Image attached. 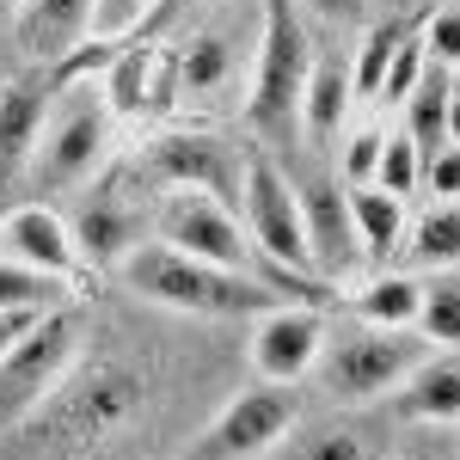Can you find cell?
<instances>
[{
	"instance_id": "obj_19",
	"label": "cell",
	"mask_w": 460,
	"mask_h": 460,
	"mask_svg": "<svg viewBox=\"0 0 460 460\" xmlns=\"http://www.w3.org/2000/svg\"><path fill=\"white\" fill-rule=\"evenodd\" d=\"M418 307H424V277L418 270H381L350 295V314L368 325H399L418 332Z\"/></svg>"
},
{
	"instance_id": "obj_7",
	"label": "cell",
	"mask_w": 460,
	"mask_h": 460,
	"mask_svg": "<svg viewBox=\"0 0 460 460\" xmlns=\"http://www.w3.org/2000/svg\"><path fill=\"white\" fill-rule=\"evenodd\" d=\"M240 166L246 154L209 129H166L129 160V178L147 190H209L221 203H240Z\"/></svg>"
},
{
	"instance_id": "obj_26",
	"label": "cell",
	"mask_w": 460,
	"mask_h": 460,
	"mask_svg": "<svg viewBox=\"0 0 460 460\" xmlns=\"http://www.w3.org/2000/svg\"><path fill=\"white\" fill-rule=\"evenodd\" d=\"M68 295H74V283L43 277V270H25V264H13V258H0V307H31V314H43V307H62Z\"/></svg>"
},
{
	"instance_id": "obj_9",
	"label": "cell",
	"mask_w": 460,
	"mask_h": 460,
	"mask_svg": "<svg viewBox=\"0 0 460 460\" xmlns=\"http://www.w3.org/2000/svg\"><path fill=\"white\" fill-rule=\"evenodd\" d=\"M295 387H277V381H252L246 393H234L215 424L203 429L197 442V460H258L264 448H277L288 429H295Z\"/></svg>"
},
{
	"instance_id": "obj_24",
	"label": "cell",
	"mask_w": 460,
	"mask_h": 460,
	"mask_svg": "<svg viewBox=\"0 0 460 460\" xmlns=\"http://www.w3.org/2000/svg\"><path fill=\"white\" fill-rule=\"evenodd\" d=\"M418 338L436 344V350H460V277H455V270H442L436 283H424Z\"/></svg>"
},
{
	"instance_id": "obj_33",
	"label": "cell",
	"mask_w": 460,
	"mask_h": 460,
	"mask_svg": "<svg viewBox=\"0 0 460 460\" xmlns=\"http://www.w3.org/2000/svg\"><path fill=\"white\" fill-rule=\"evenodd\" d=\"M301 460H362V442L350 429H319L314 442L301 448Z\"/></svg>"
},
{
	"instance_id": "obj_16",
	"label": "cell",
	"mask_w": 460,
	"mask_h": 460,
	"mask_svg": "<svg viewBox=\"0 0 460 460\" xmlns=\"http://www.w3.org/2000/svg\"><path fill=\"white\" fill-rule=\"evenodd\" d=\"M393 405L411 424H460V350H424L393 387Z\"/></svg>"
},
{
	"instance_id": "obj_17",
	"label": "cell",
	"mask_w": 460,
	"mask_h": 460,
	"mask_svg": "<svg viewBox=\"0 0 460 460\" xmlns=\"http://www.w3.org/2000/svg\"><path fill=\"white\" fill-rule=\"evenodd\" d=\"M234 74H240V31H227V25H203L190 43L172 49V86H178V99H190V105L227 93Z\"/></svg>"
},
{
	"instance_id": "obj_14",
	"label": "cell",
	"mask_w": 460,
	"mask_h": 460,
	"mask_svg": "<svg viewBox=\"0 0 460 460\" xmlns=\"http://www.w3.org/2000/svg\"><path fill=\"white\" fill-rule=\"evenodd\" d=\"M68 227H74L80 258H93L99 270H117V264H123V258L147 240V215L136 209L123 190H93Z\"/></svg>"
},
{
	"instance_id": "obj_3",
	"label": "cell",
	"mask_w": 460,
	"mask_h": 460,
	"mask_svg": "<svg viewBox=\"0 0 460 460\" xmlns=\"http://www.w3.org/2000/svg\"><path fill=\"white\" fill-rule=\"evenodd\" d=\"M111 117L117 111L99 93V74L93 80H62L56 99H49V117H43V136H37V154L25 166V178L43 197L86 184L111 154Z\"/></svg>"
},
{
	"instance_id": "obj_28",
	"label": "cell",
	"mask_w": 460,
	"mask_h": 460,
	"mask_svg": "<svg viewBox=\"0 0 460 460\" xmlns=\"http://www.w3.org/2000/svg\"><path fill=\"white\" fill-rule=\"evenodd\" d=\"M424 68H429V49H424V37H399V49H393V62H387V80H381V105H405L411 99V86L424 80Z\"/></svg>"
},
{
	"instance_id": "obj_22",
	"label": "cell",
	"mask_w": 460,
	"mask_h": 460,
	"mask_svg": "<svg viewBox=\"0 0 460 460\" xmlns=\"http://www.w3.org/2000/svg\"><path fill=\"white\" fill-rule=\"evenodd\" d=\"M448 86H455V74L429 62L424 80H418V86H411V99H405V136L418 142L424 160L448 147Z\"/></svg>"
},
{
	"instance_id": "obj_20",
	"label": "cell",
	"mask_w": 460,
	"mask_h": 460,
	"mask_svg": "<svg viewBox=\"0 0 460 460\" xmlns=\"http://www.w3.org/2000/svg\"><path fill=\"white\" fill-rule=\"evenodd\" d=\"M154 74H160V43H123L99 68V93L117 117H142L154 99Z\"/></svg>"
},
{
	"instance_id": "obj_36",
	"label": "cell",
	"mask_w": 460,
	"mask_h": 460,
	"mask_svg": "<svg viewBox=\"0 0 460 460\" xmlns=\"http://www.w3.org/2000/svg\"><path fill=\"white\" fill-rule=\"evenodd\" d=\"M448 147H460V80L448 86Z\"/></svg>"
},
{
	"instance_id": "obj_31",
	"label": "cell",
	"mask_w": 460,
	"mask_h": 460,
	"mask_svg": "<svg viewBox=\"0 0 460 460\" xmlns=\"http://www.w3.org/2000/svg\"><path fill=\"white\" fill-rule=\"evenodd\" d=\"M424 49L436 56V68H455V62H460V6H442V13H429Z\"/></svg>"
},
{
	"instance_id": "obj_6",
	"label": "cell",
	"mask_w": 460,
	"mask_h": 460,
	"mask_svg": "<svg viewBox=\"0 0 460 460\" xmlns=\"http://www.w3.org/2000/svg\"><path fill=\"white\" fill-rule=\"evenodd\" d=\"M234 209L246 215L252 246L264 252L270 264H283L295 277H314V258H307V221H301V197H295V178L258 147L240 166V203Z\"/></svg>"
},
{
	"instance_id": "obj_10",
	"label": "cell",
	"mask_w": 460,
	"mask_h": 460,
	"mask_svg": "<svg viewBox=\"0 0 460 460\" xmlns=\"http://www.w3.org/2000/svg\"><path fill=\"white\" fill-rule=\"evenodd\" d=\"M319 350H325V319L319 307H301V301H277L252 319V375L258 381H277V387H295L301 375H314Z\"/></svg>"
},
{
	"instance_id": "obj_37",
	"label": "cell",
	"mask_w": 460,
	"mask_h": 460,
	"mask_svg": "<svg viewBox=\"0 0 460 460\" xmlns=\"http://www.w3.org/2000/svg\"><path fill=\"white\" fill-rule=\"evenodd\" d=\"M399 460H442V448H436V442H411Z\"/></svg>"
},
{
	"instance_id": "obj_23",
	"label": "cell",
	"mask_w": 460,
	"mask_h": 460,
	"mask_svg": "<svg viewBox=\"0 0 460 460\" xmlns=\"http://www.w3.org/2000/svg\"><path fill=\"white\" fill-rule=\"evenodd\" d=\"M405 258H411V270H460V197L436 203L405 227Z\"/></svg>"
},
{
	"instance_id": "obj_1",
	"label": "cell",
	"mask_w": 460,
	"mask_h": 460,
	"mask_svg": "<svg viewBox=\"0 0 460 460\" xmlns=\"http://www.w3.org/2000/svg\"><path fill=\"white\" fill-rule=\"evenodd\" d=\"M117 283L129 288V295H142V301H154V307L197 314V319H258L264 307L283 301L264 277L203 264V258H190V252H178V246H160L154 234L117 264Z\"/></svg>"
},
{
	"instance_id": "obj_30",
	"label": "cell",
	"mask_w": 460,
	"mask_h": 460,
	"mask_svg": "<svg viewBox=\"0 0 460 460\" xmlns=\"http://www.w3.org/2000/svg\"><path fill=\"white\" fill-rule=\"evenodd\" d=\"M381 147H387V129H356L350 147H344V184H375Z\"/></svg>"
},
{
	"instance_id": "obj_15",
	"label": "cell",
	"mask_w": 460,
	"mask_h": 460,
	"mask_svg": "<svg viewBox=\"0 0 460 460\" xmlns=\"http://www.w3.org/2000/svg\"><path fill=\"white\" fill-rule=\"evenodd\" d=\"M93 6L99 0H19L13 6V37L31 62H62L80 37H93Z\"/></svg>"
},
{
	"instance_id": "obj_2",
	"label": "cell",
	"mask_w": 460,
	"mask_h": 460,
	"mask_svg": "<svg viewBox=\"0 0 460 460\" xmlns=\"http://www.w3.org/2000/svg\"><path fill=\"white\" fill-rule=\"evenodd\" d=\"M307 74H314V43H307V25L295 19V0H264V25H258V49H252V93H246V117L264 142H295Z\"/></svg>"
},
{
	"instance_id": "obj_5",
	"label": "cell",
	"mask_w": 460,
	"mask_h": 460,
	"mask_svg": "<svg viewBox=\"0 0 460 460\" xmlns=\"http://www.w3.org/2000/svg\"><path fill=\"white\" fill-rule=\"evenodd\" d=\"M429 344L418 332H399V325H356L344 338H332L325 350H319V387L332 393L338 405H368V399H381L393 393L405 375H411V362L424 356Z\"/></svg>"
},
{
	"instance_id": "obj_18",
	"label": "cell",
	"mask_w": 460,
	"mask_h": 460,
	"mask_svg": "<svg viewBox=\"0 0 460 460\" xmlns=\"http://www.w3.org/2000/svg\"><path fill=\"white\" fill-rule=\"evenodd\" d=\"M356 105L350 93V68L338 56H314V74H307V93H301V136L307 142H338L344 136V111Z\"/></svg>"
},
{
	"instance_id": "obj_21",
	"label": "cell",
	"mask_w": 460,
	"mask_h": 460,
	"mask_svg": "<svg viewBox=\"0 0 460 460\" xmlns=\"http://www.w3.org/2000/svg\"><path fill=\"white\" fill-rule=\"evenodd\" d=\"M350 215H356V234H362V252L368 258H393L405 246V197H393L381 184H350Z\"/></svg>"
},
{
	"instance_id": "obj_11",
	"label": "cell",
	"mask_w": 460,
	"mask_h": 460,
	"mask_svg": "<svg viewBox=\"0 0 460 460\" xmlns=\"http://www.w3.org/2000/svg\"><path fill=\"white\" fill-rule=\"evenodd\" d=\"M295 197H301V221H307V258H314L319 283H338L350 277L356 264L368 258L362 252V234H356L350 215V190L338 178H295Z\"/></svg>"
},
{
	"instance_id": "obj_32",
	"label": "cell",
	"mask_w": 460,
	"mask_h": 460,
	"mask_svg": "<svg viewBox=\"0 0 460 460\" xmlns=\"http://www.w3.org/2000/svg\"><path fill=\"white\" fill-rule=\"evenodd\" d=\"M424 184L436 190V203H455L460 197V147H442L424 160Z\"/></svg>"
},
{
	"instance_id": "obj_8",
	"label": "cell",
	"mask_w": 460,
	"mask_h": 460,
	"mask_svg": "<svg viewBox=\"0 0 460 460\" xmlns=\"http://www.w3.org/2000/svg\"><path fill=\"white\" fill-rule=\"evenodd\" d=\"M147 399V381L129 368V362H99L86 368L80 381H62L56 399L37 411V418H56V429L68 442H99L111 429H123Z\"/></svg>"
},
{
	"instance_id": "obj_4",
	"label": "cell",
	"mask_w": 460,
	"mask_h": 460,
	"mask_svg": "<svg viewBox=\"0 0 460 460\" xmlns=\"http://www.w3.org/2000/svg\"><path fill=\"white\" fill-rule=\"evenodd\" d=\"M74 356H80V314L68 301L31 319V332L0 356V429L31 424L37 411L56 399V387L68 381Z\"/></svg>"
},
{
	"instance_id": "obj_34",
	"label": "cell",
	"mask_w": 460,
	"mask_h": 460,
	"mask_svg": "<svg viewBox=\"0 0 460 460\" xmlns=\"http://www.w3.org/2000/svg\"><path fill=\"white\" fill-rule=\"evenodd\" d=\"M43 314H49V307H43ZM31 307H0V356L13 350V344H19V338H25V332H31Z\"/></svg>"
},
{
	"instance_id": "obj_25",
	"label": "cell",
	"mask_w": 460,
	"mask_h": 460,
	"mask_svg": "<svg viewBox=\"0 0 460 460\" xmlns=\"http://www.w3.org/2000/svg\"><path fill=\"white\" fill-rule=\"evenodd\" d=\"M399 37H405V25H393V19H381V25H368V31H362L356 62H350V93H356V99H375V93H381L387 62H393V49H399Z\"/></svg>"
},
{
	"instance_id": "obj_29",
	"label": "cell",
	"mask_w": 460,
	"mask_h": 460,
	"mask_svg": "<svg viewBox=\"0 0 460 460\" xmlns=\"http://www.w3.org/2000/svg\"><path fill=\"white\" fill-rule=\"evenodd\" d=\"M154 6H160V0H99V6H93V37H99V43H123Z\"/></svg>"
},
{
	"instance_id": "obj_27",
	"label": "cell",
	"mask_w": 460,
	"mask_h": 460,
	"mask_svg": "<svg viewBox=\"0 0 460 460\" xmlns=\"http://www.w3.org/2000/svg\"><path fill=\"white\" fill-rule=\"evenodd\" d=\"M375 184L381 190H393V197H411L418 184H424V154H418V142L399 129V136H387V147H381V166H375Z\"/></svg>"
},
{
	"instance_id": "obj_38",
	"label": "cell",
	"mask_w": 460,
	"mask_h": 460,
	"mask_svg": "<svg viewBox=\"0 0 460 460\" xmlns=\"http://www.w3.org/2000/svg\"><path fill=\"white\" fill-rule=\"evenodd\" d=\"M0 6H6V13H13V6H19V0H0Z\"/></svg>"
},
{
	"instance_id": "obj_35",
	"label": "cell",
	"mask_w": 460,
	"mask_h": 460,
	"mask_svg": "<svg viewBox=\"0 0 460 460\" xmlns=\"http://www.w3.org/2000/svg\"><path fill=\"white\" fill-rule=\"evenodd\" d=\"M356 6H362V0H314V13H319V19H332V25L356 19Z\"/></svg>"
},
{
	"instance_id": "obj_13",
	"label": "cell",
	"mask_w": 460,
	"mask_h": 460,
	"mask_svg": "<svg viewBox=\"0 0 460 460\" xmlns=\"http://www.w3.org/2000/svg\"><path fill=\"white\" fill-rule=\"evenodd\" d=\"M49 99H56L49 74H6L0 80V190L13 178H25L37 136H43V117H49Z\"/></svg>"
},
{
	"instance_id": "obj_12",
	"label": "cell",
	"mask_w": 460,
	"mask_h": 460,
	"mask_svg": "<svg viewBox=\"0 0 460 460\" xmlns=\"http://www.w3.org/2000/svg\"><path fill=\"white\" fill-rule=\"evenodd\" d=\"M0 258L43 270V277H62V283H80V264H86L74 246L68 215H56L49 203H19L0 215Z\"/></svg>"
}]
</instances>
